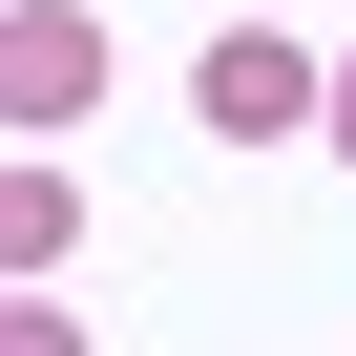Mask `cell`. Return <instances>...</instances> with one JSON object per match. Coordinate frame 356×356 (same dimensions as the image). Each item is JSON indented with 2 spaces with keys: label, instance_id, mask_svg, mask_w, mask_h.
Masks as SVG:
<instances>
[{
  "label": "cell",
  "instance_id": "cell-1",
  "mask_svg": "<svg viewBox=\"0 0 356 356\" xmlns=\"http://www.w3.org/2000/svg\"><path fill=\"white\" fill-rule=\"evenodd\" d=\"M293 105H335V84H314V63L273 42V22H231V42H210V126L252 147V126H293Z\"/></svg>",
  "mask_w": 356,
  "mask_h": 356
},
{
  "label": "cell",
  "instance_id": "cell-2",
  "mask_svg": "<svg viewBox=\"0 0 356 356\" xmlns=\"http://www.w3.org/2000/svg\"><path fill=\"white\" fill-rule=\"evenodd\" d=\"M0 84H22V126H63V105L105 84V42L63 22V0H22V42H0Z\"/></svg>",
  "mask_w": 356,
  "mask_h": 356
},
{
  "label": "cell",
  "instance_id": "cell-3",
  "mask_svg": "<svg viewBox=\"0 0 356 356\" xmlns=\"http://www.w3.org/2000/svg\"><path fill=\"white\" fill-rule=\"evenodd\" d=\"M22 356H84V314H22Z\"/></svg>",
  "mask_w": 356,
  "mask_h": 356
},
{
  "label": "cell",
  "instance_id": "cell-4",
  "mask_svg": "<svg viewBox=\"0 0 356 356\" xmlns=\"http://www.w3.org/2000/svg\"><path fill=\"white\" fill-rule=\"evenodd\" d=\"M314 126H335V168H356V63H335V105H314Z\"/></svg>",
  "mask_w": 356,
  "mask_h": 356
}]
</instances>
